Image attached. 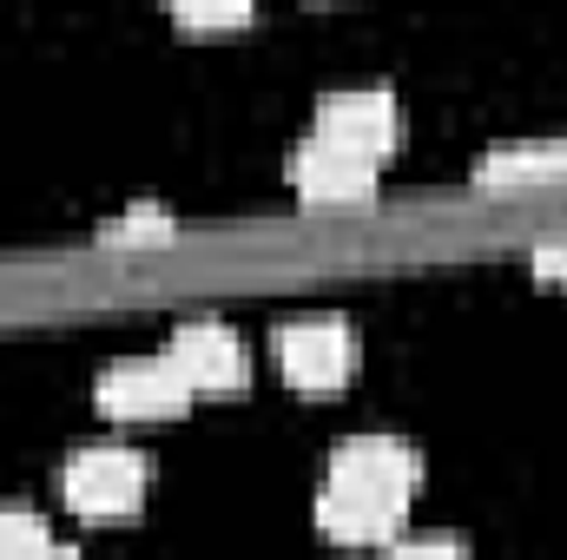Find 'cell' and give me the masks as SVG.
<instances>
[{
    "label": "cell",
    "mask_w": 567,
    "mask_h": 560,
    "mask_svg": "<svg viewBox=\"0 0 567 560\" xmlns=\"http://www.w3.org/2000/svg\"><path fill=\"white\" fill-rule=\"evenodd\" d=\"M100 238H106V245H165V238H172V218H165L158 205H133V211L113 218Z\"/></svg>",
    "instance_id": "30bf717a"
},
{
    "label": "cell",
    "mask_w": 567,
    "mask_h": 560,
    "mask_svg": "<svg viewBox=\"0 0 567 560\" xmlns=\"http://www.w3.org/2000/svg\"><path fill=\"white\" fill-rule=\"evenodd\" d=\"M330 481L350 488V495L410 508V495L423 488V462H416V448L396 442V435H350V442L330 455Z\"/></svg>",
    "instance_id": "7a4b0ae2"
},
{
    "label": "cell",
    "mask_w": 567,
    "mask_h": 560,
    "mask_svg": "<svg viewBox=\"0 0 567 560\" xmlns=\"http://www.w3.org/2000/svg\"><path fill=\"white\" fill-rule=\"evenodd\" d=\"M271 350L297 390H337L357 376V330L343 317H297L271 336Z\"/></svg>",
    "instance_id": "3957f363"
},
{
    "label": "cell",
    "mask_w": 567,
    "mask_h": 560,
    "mask_svg": "<svg viewBox=\"0 0 567 560\" xmlns=\"http://www.w3.org/2000/svg\"><path fill=\"white\" fill-rule=\"evenodd\" d=\"M165 356L178 363V376H185L192 390H238V383L251 376L238 330H231V323H212V317L178 323V330H172V343H165Z\"/></svg>",
    "instance_id": "52a82bcc"
},
{
    "label": "cell",
    "mask_w": 567,
    "mask_h": 560,
    "mask_svg": "<svg viewBox=\"0 0 567 560\" xmlns=\"http://www.w3.org/2000/svg\"><path fill=\"white\" fill-rule=\"evenodd\" d=\"M377 165H383V158L310 133V139L297 145V158H290V185H297L310 205H370V198H377Z\"/></svg>",
    "instance_id": "5b68a950"
},
{
    "label": "cell",
    "mask_w": 567,
    "mask_h": 560,
    "mask_svg": "<svg viewBox=\"0 0 567 560\" xmlns=\"http://www.w3.org/2000/svg\"><path fill=\"white\" fill-rule=\"evenodd\" d=\"M60 488H66L73 515H86V521H126V515H140L145 488H152V462H145L140 448H86V455L66 462Z\"/></svg>",
    "instance_id": "6da1fadb"
},
{
    "label": "cell",
    "mask_w": 567,
    "mask_h": 560,
    "mask_svg": "<svg viewBox=\"0 0 567 560\" xmlns=\"http://www.w3.org/2000/svg\"><path fill=\"white\" fill-rule=\"evenodd\" d=\"M403 133V113L383 86H350V93H330L317 100V139L357 145L370 158H390V145Z\"/></svg>",
    "instance_id": "8992f818"
},
{
    "label": "cell",
    "mask_w": 567,
    "mask_h": 560,
    "mask_svg": "<svg viewBox=\"0 0 567 560\" xmlns=\"http://www.w3.org/2000/svg\"><path fill=\"white\" fill-rule=\"evenodd\" d=\"M93 396H100V416L113 422H165V416H185L192 383L178 376L172 356H133V363H113Z\"/></svg>",
    "instance_id": "277c9868"
},
{
    "label": "cell",
    "mask_w": 567,
    "mask_h": 560,
    "mask_svg": "<svg viewBox=\"0 0 567 560\" xmlns=\"http://www.w3.org/2000/svg\"><path fill=\"white\" fill-rule=\"evenodd\" d=\"M317 528H323L330 541H343V548H390L396 528H403V508L323 481V495H317Z\"/></svg>",
    "instance_id": "ba28073f"
},
{
    "label": "cell",
    "mask_w": 567,
    "mask_h": 560,
    "mask_svg": "<svg viewBox=\"0 0 567 560\" xmlns=\"http://www.w3.org/2000/svg\"><path fill=\"white\" fill-rule=\"evenodd\" d=\"M53 528L27 508H0V560H20V554H53Z\"/></svg>",
    "instance_id": "9c48e42d"
},
{
    "label": "cell",
    "mask_w": 567,
    "mask_h": 560,
    "mask_svg": "<svg viewBox=\"0 0 567 560\" xmlns=\"http://www.w3.org/2000/svg\"><path fill=\"white\" fill-rule=\"evenodd\" d=\"M172 13L198 33H218V27H238L251 20V0H172Z\"/></svg>",
    "instance_id": "8fae6325"
},
{
    "label": "cell",
    "mask_w": 567,
    "mask_h": 560,
    "mask_svg": "<svg viewBox=\"0 0 567 560\" xmlns=\"http://www.w3.org/2000/svg\"><path fill=\"white\" fill-rule=\"evenodd\" d=\"M535 278L542 283H567V245H542V251H535Z\"/></svg>",
    "instance_id": "7c38bea8"
}]
</instances>
